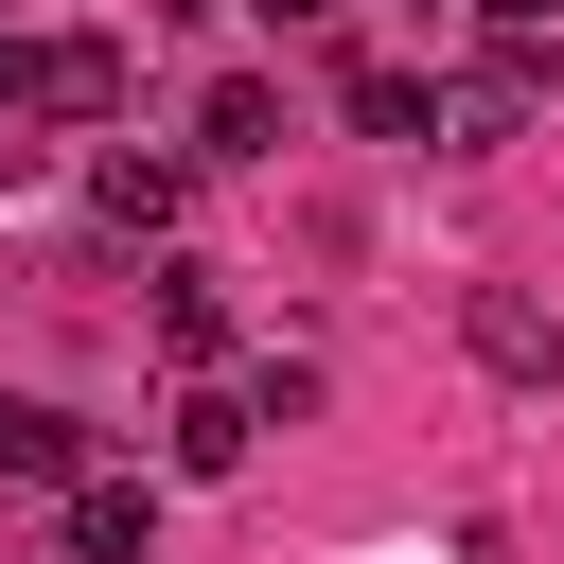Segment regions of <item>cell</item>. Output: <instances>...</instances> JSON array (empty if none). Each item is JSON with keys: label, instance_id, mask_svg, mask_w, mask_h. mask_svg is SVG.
Wrapping results in <instances>:
<instances>
[{"label": "cell", "instance_id": "obj_3", "mask_svg": "<svg viewBox=\"0 0 564 564\" xmlns=\"http://www.w3.org/2000/svg\"><path fill=\"white\" fill-rule=\"evenodd\" d=\"M53 546H70V564H159V494H141V476H70Z\"/></svg>", "mask_w": 564, "mask_h": 564}, {"label": "cell", "instance_id": "obj_8", "mask_svg": "<svg viewBox=\"0 0 564 564\" xmlns=\"http://www.w3.org/2000/svg\"><path fill=\"white\" fill-rule=\"evenodd\" d=\"M159 352H176V370H212V352H229V300H212V264H159Z\"/></svg>", "mask_w": 564, "mask_h": 564}, {"label": "cell", "instance_id": "obj_1", "mask_svg": "<svg viewBox=\"0 0 564 564\" xmlns=\"http://www.w3.org/2000/svg\"><path fill=\"white\" fill-rule=\"evenodd\" d=\"M18 123H123V53L106 35H35L18 53Z\"/></svg>", "mask_w": 564, "mask_h": 564}, {"label": "cell", "instance_id": "obj_5", "mask_svg": "<svg viewBox=\"0 0 564 564\" xmlns=\"http://www.w3.org/2000/svg\"><path fill=\"white\" fill-rule=\"evenodd\" d=\"M194 159H282V88L264 70H212L194 88Z\"/></svg>", "mask_w": 564, "mask_h": 564}, {"label": "cell", "instance_id": "obj_12", "mask_svg": "<svg viewBox=\"0 0 564 564\" xmlns=\"http://www.w3.org/2000/svg\"><path fill=\"white\" fill-rule=\"evenodd\" d=\"M264 18H335V0H264Z\"/></svg>", "mask_w": 564, "mask_h": 564}, {"label": "cell", "instance_id": "obj_10", "mask_svg": "<svg viewBox=\"0 0 564 564\" xmlns=\"http://www.w3.org/2000/svg\"><path fill=\"white\" fill-rule=\"evenodd\" d=\"M352 123H370V141H441V88H423V70H352Z\"/></svg>", "mask_w": 564, "mask_h": 564}, {"label": "cell", "instance_id": "obj_4", "mask_svg": "<svg viewBox=\"0 0 564 564\" xmlns=\"http://www.w3.org/2000/svg\"><path fill=\"white\" fill-rule=\"evenodd\" d=\"M458 335H476V370H511V388H546V370H564L546 300H511V282H476V300H458Z\"/></svg>", "mask_w": 564, "mask_h": 564}, {"label": "cell", "instance_id": "obj_7", "mask_svg": "<svg viewBox=\"0 0 564 564\" xmlns=\"http://www.w3.org/2000/svg\"><path fill=\"white\" fill-rule=\"evenodd\" d=\"M88 194H106V229H176L194 159H141V141H106V159H88Z\"/></svg>", "mask_w": 564, "mask_h": 564}, {"label": "cell", "instance_id": "obj_11", "mask_svg": "<svg viewBox=\"0 0 564 564\" xmlns=\"http://www.w3.org/2000/svg\"><path fill=\"white\" fill-rule=\"evenodd\" d=\"M476 18H494V53H546L564 35V0H476Z\"/></svg>", "mask_w": 564, "mask_h": 564}, {"label": "cell", "instance_id": "obj_2", "mask_svg": "<svg viewBox=\"0 0 564 564\" xmlns=\"http://www.w3.org/2000/svg\"><path fill=\"white\" fill-rule=\"evenodd\" d=\"M529 106H546V70H529V53H476V70L441 88V141L494 159V141H529Z\"/></svg>", "mask_w": 564, "mask_h": 564}, {"label": "cell", "instance_id": "obj_6", "mask_svg": "<svg viewBox=\"0 0 564 564\" xmlns=\"http://www.w3.org/2000/svg\"><path fill=\"white\" fill-rule=\"evenodd\" d=\"M70 476H88L70 405H18V388H0V494H70Z\"/></svg>", "mask_w": 564, "mask_h": 564}, {"label": "cell", "instance_id": "obj_9", "mask_svg": "<svg viewBox=\"0 0 564 564\" xmlns=\"http://www.w3.org/2000/svg\"><path fill=\"white\" fill-rule=\"evenodd\" d=\"M247 423H264L247 388H176V476H229V458H247Z\"/></svg>", "mask_w": 564, "mask_h": 564}]
</instances>
